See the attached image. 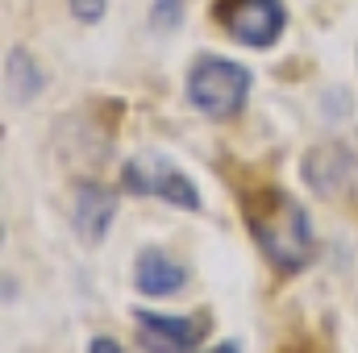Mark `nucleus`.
Wrapping results in <instances>:
<instances>
[{"mask_svg": "<svg viewBox=\"0 0 358 353\" xmlns=\"http://www.w3.org/2000/svg\"><path fill=\"white\" fill-rule=\"evenodd\" d=\"M255 88L250 67L225 59V54H200L187 71V104L208 121H234Z\"/></svg>", "mask_w": 358, "mask_h": 353, "instance_id": "f03ea898", "label": "nucleus"}, {"mask_svg": "<svg viewBox=\"0 0 358 353\" xmlns=\"http://www.w3.org/2000/svg\"><path fill=\"white\" fill-rule=\"evenodd\" d=\"M242 225L255 237L259 254L279 274H300L317 258V233L308 208L283 187H255L242 195Z\"/></svg>", "mask_w": 358, "mask_h": 353, "instance_id": "f257e3e1", "label": "nucleus"}, {"mask_svg": "<svg viewBox=\"0 0 358 353\" xmlns=\"http://www.w3.org/2000/svg\"><path fill=\"white\" fill-rule=\"evenodd\" d=\"M4 84H8V96H13L17 104H29V100H38L42 88H46V71L38 67V59H34L25 46H17V50H8Z\"/></svg>", "mask_w": 358, "mask_h": 353, "instance_id": "6e6552de", "label": "nucleus"}, {"mask_svg": "<svg viewBox=\"0 0 358 353\" xmlns=\"http://www.w3.org/2000/svg\"><path fill=\"white\" fill-rule=\"evenodd\" d=\"M67 8L80 25H100L104 13H108V0H67Z\"/></svg>", "mask_w": 358, "mask_h": 353, "instance_id": "9d476101", "label": "nucleus"}, {"mask_svg": "<svg viewBox=\"0 0 358 353\" xmlns=\"http://www.w3.org/2000/svg\"><path fill=\"white\" fill-rule=\"evenodd\" d=\"M204 353H242V350H238V341H221L217 350H204Z\"/></svg>", "mask_w": 358, "mask_h": 353, "instance_id": "f8f14e48", "label": "nucleus"}, {"mask_svg": "<svg viewBox=\"0 0 358 353\" xmlns=\"http://www.w3.org/2000/svg\"><path fill=\"white\" fill-rule=\"evenodd\" d=\"M213 21L246 50H271L287 29L283 0H213Z\"/></svg>", "mask_w": 358, "mask_h": 353, "instance_id": "7ed1b4c3", "label": "nucleus"}, {"mask_svg": "<svg viewBox=\"0 0 358 353\" xmlns=\"http://www.w3.org/2000/svg\"><path fill=\"white\" fill-rule=\"evenodd\" d=\"M113 220H117V191H108L100 183H80L71 195V225H76L80 241L100 246L108 237Z\"/></svg>", "mask_w": 358, "mask_h": 353, "instance_id": "423d86ee", "label": "nucleus"}, {"mask_svg": "<svg viewBox=\"0 0 358 353\" xmlns=\"http://www.w3.org/2000/svg\"><path fill=\"white\" fill-rule=\"evenodd\" d=\"M88 353H121V345H117V341H113V337H92Z\"/></svg>", "mask_w": 358, "mask_h": 353, "instance_id": "9b49d317", "label": "nucleus"}, {"mask_svg": "<svg viewBox=\"0 0 358 353\" xmlns=\"http://www.w3.org/2000/svg\"><path fill=\"white\" fill-rule=\"evenodd\" d=\"M121 187L134 191V195H146V200H163L171 208L183 212H200L204 200H200V187L179 171L171 158L163 154H138L121 167Z\"/></svg>", "mask_w": 358, "mask_h": 353, "instance_id": "20e7f679", "label": "nucleus"}, {"mask_svg": "<svg viewBox=\"0 0 358 353\" xmlns=\"http://www.w3.org/2000/svg\"><path fill=\"white\" fill-rule=\"evenodd\" d=\"M183 283H187V270L179 262H171L163 250H142V254H138V262H134V287H138L142 295L167 299V295L183 291Z\"/></svg>", "mask_w": 358, "mask_h": 353, "instance_id": "0eeeda50", "label": "nucleus"}, {"mask_svg": "<svg viewBox=\"0 0 358 353\" xmlns=\"http://www.w3.org/2000/svg\"><path fill=\"white\" fill-rule=\"evenodd\" d=\"M183 21V0H150V25L155 29H176Z\"/></svg>", "mask_w": 358, "mask_h": 353, "instance_id": "1a4fd4ad", "label": "nucleus"}, {"mask_svg": "<svg viewBox=\"0 0 358 353\" xmlns=\"http://www.w3.org/2000/svg\"><path fill=\"white\" fill-rule=\"evenodd\" d=\"M134 333L142 353H196L204 337V316H167V312H134Z\"/></svg>", "mask_w": 358, "mask_h": 353, "instance_id": "39448f33", "label": "nucleus"}]
</instances>
